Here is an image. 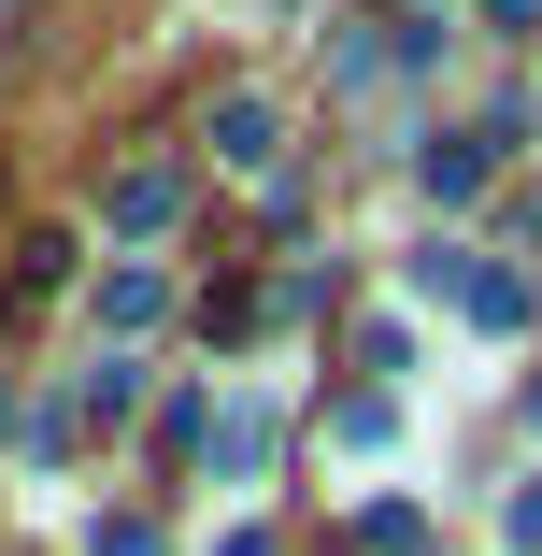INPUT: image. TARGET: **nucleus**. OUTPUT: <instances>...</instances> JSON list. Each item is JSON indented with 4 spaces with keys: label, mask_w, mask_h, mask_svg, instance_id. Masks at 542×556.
Returning <instances> with one entry per match:
<instances>
[{
    "label": "nucleus",
    "mask_w": 542,
    "mask_h": 556,
    "mask_svg": "<svg viewBox=\"0 0 542 556\" xmlns=\"http://www.w3.org/2000/svg\"><path fill=\"white\" fill-rule=\"evenodd\" d=\"M214 143H229L243 172H272V143H286V129H272V100H214Z\"/></svg>",
    "instance_id": "nucleus-1"
}]
</instances>
